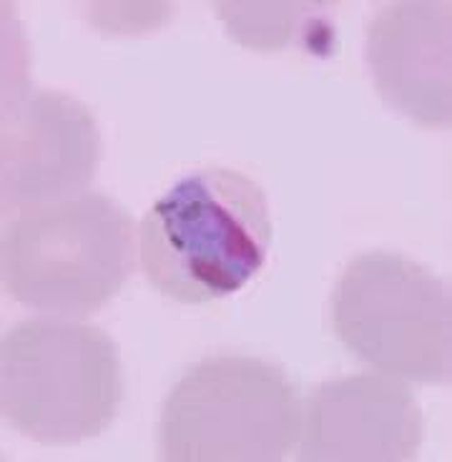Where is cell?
Listing matches in <instances>:
<instances>
[{
	"mask_svg": "<svg viewBox=\"0 0 452 462\" xmlns=\"http://www.w3.org/2000/svg\"><path fill=\"white\" fill-rule=\"evenodd\" d=\"M267 194L234 169H197L143 214L139 254L151 287L181 304L232 297L267 264Z\"/></svg>",
	"mask_w": 452,
	"mask_h": 462,
	"instance_id": "cell-1",
	"label": "cell"
},
{
	"mask_svg": "<svg viewBox=\"0 0 452 462\" xmlns=\"http://www.w3.org/2000/svg\"><path fill=\"white\" fill-rule=\"evenodd\" d=\"M134 219L106 194L21 207L3 231V284L31 310L83 319L134 272Z\"/></svg>",
	"mask_w": 452,
	"mask_h": 462,
	"instance_id": "cell-2",
	"label": "cell"
},
{
	"mask_svg": "<svg viewBox=\"0 0 452 462\" xmlns=\"http://www.w3.org/2000/svg\"><path fill=\"white\" fill-rule=\"evenodd\" d=\"M124 400L114 339L96 324L38 317L0 345V412L41 445H78L116 420Z\"/></svg>",
	"mask_w": 452,
	"mask_h": 462,
	"instance_id": "cell-3",
	"label": "cell"
},
{
	"mask_svg": "<svg viewBox=\"0 0 452 462\" xmlns=\"http://www.w3.org/2000/svg\"><path fill=\"white\" fill-rule=\"evenodd\" d=\"M300 390L259 357L201 359L169 393L159 457L169 462H277L301 435Z\"/></svg>",
	"mask_w": 452,
	"mask_h": 462,
	"instance_id": "cell-4",
	"label": "cell"
},
{
	"mask_svg": "<svg viewBox=\"0 0 452 462\" xmlns=\"http://www.w3.org/2000/svg\"><path fill=\"white\" fill-rule=\"evenodd\" d=\"M332 327L355 357L420 384L452 377L450 284L397 252H362L332 291Z\"/></svg>",
	"mask_w": 452,
	"mask_h": 462,
	"instance_id": "cell-5",
	"label": "cell"
},
{
	"mask_svg": "<svg viewBox=\"0 0 452 462\" xmlns=\"http://www.w3.org/2000/svg\"><path fill=\"white\" fill-rule=\"evenodd\" d=\"M98 162L101 134L88 106L63 91H3V208L78 197Z\"/></svg>",
	"mask_w": 452,
	"mask_h": 462,
	"instance_id": "cell-6",
	"label": "cell"
},
{
	"mask_svg": "<svg viewBox=\"0 0 452 462\" xmlns=\"http://www.w3.org/2000/svg\"><path fill=\"white\" fill-rule=\"evenodd\" d=\"M301 462H407L418 457L425 417L392 374H349L322 382L301 415Z\"/></svg>",
	"mask_w": 452,
	"mask_h": 462,
	"instance_id": "cell-7",
	"label": "cell"
},
{
	"mask_svg": "<svg viewBox=\"0 0 452 462\" xmlns=\"http://www.w3.org/2000/svg\"><path fill=\"white\" fill-rule=\"evenodd\" d=\"M374 88L418 126L452 124V11L445 0L384 3L367 25Z\"/></svg>",
	"mask_w": 452,
	"mask_h": 462,
	"instance_id": "cell-8",
	"label": "cell"
},
{
	"mask_svg": "<svg viewBox=\"0 0 452 462\" xmlns=\"http://www.w3.org/2000/svg\"><path fill=\"white\" fill-rule=\"evenodd\" d=\"M217 8L234 41L256 51H279L304 35L317 43V33H332L307 3H217Z\"/></svg>",
	"mask_w": 452,
	"mask_h": 462,
	"instance_id": "cell-9",
	"label": "cell"
}]
</instances>
